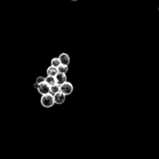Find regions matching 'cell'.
Returning <instances> with one entry per match:
<instances>
[{"mask_svg":"<svg viewBox=\"0 0 159 159\" xmlns=\"http://www.w3.org/2000/svg\"><path fill=\"white\" fill-rule=\"evenodd\" d=\"M41 103L42 106L45 108H50L51 107H52L55 105L53 94L49 93L48 94L42 95L41 98Z\"/></svg>","mask_w":159,"mask_h":159,"instance_id":"obj_1","label":"cell"},{"mask_svg":"<svg viewBox=\"0 0 159 159\" xmlns=\"http://www.w3.org/2000/svg\"><path fill=\"white\" fill-rule=\"evenodd\" d=\"M61 64V62H60L58 57H54L50 61V65L55 68H57Z\"/></svg>","mask_w":159,"mask_h":159,"instance_id":"obj_11","label":"cell"},{"mask_svg":"<svg viewBox=\"0 0 159 159\" xmlns=\"http://www.w3.org/2000/svg\"><path fill=\"white\" fill-rule=\"evenodd\" d=\"M45 82L48 84L49 86L52 85L55 83H56V81H55V76H47L45 77Z\"/></svg>","mask_w":159,"mask_h":159,"instance_id":"obj_10","label":"cell"},{"mask_svg":"<svg viewBox=\"0 0 159 159\" xmlns=\"http://www.w3.org/2000/svg\"><path fill=\"white\" fill-rule=\"evenodd\" d=\"M72 1H78V0H71Z\"/></svg>","mask_w":159,"mask_h":159,"instance_id":"obj_14","label":"cell"},{"mask_svg":"<svg viewBox=\"0 0 159 159\" xmlns=\"http://www.w3.org/2000/svg\"><path fill=\"white\" fill-rule=\"evenodd\" d=\"M59 59L60 62H61V63L62 64V65H65L68 66L70 63V57L69 56V55L67 53L63 52L59 55Z\"/></svg>","mask_w":159,"mask_h":159,"instance_id":"obj_5","label":"cell"},{"mask_svg":"<svg viewBox=\"0 0 159 159\" xmlns=\"http://www.w3.org/2000/svg\"><path fill=\"white\" fill-rule=\"evenodd\" d=\"M60 88H61V92L65 94L66 96L70 95L74 92V86L69 81H66L65 83L60 86Z\"/></svg>","mask_w":159,"mask_h":159,"instance_id":"obj_2","label":"cell"},{"mask_svg":"<svg viewBox=\"0 0 159 159\" xmlns=\"http://www.w3.org/2000/svg\"><path fill=\"white\" fill-rule=\"evenodd\" d=\"M45 77L42 76H37V77L36 80V82L37 83H38V84H40L41 83L45 82Z\"/></svg>","mask_w":159,"mask_h":159,"instance_id":"obj_12","label":"cell"},{"mask_svg":"<svg viewBox=\"0 0 159 159\" xmlns=\"http://www.w3.org/2000/svg\"><path fill=\"white\" fill-rule=\"evenodd\" d=\"M46 72H47V76H55L58 74L57 68L51 65L47 68Z\"/></svg>","mask_w":159,"mask_h":159,"instance_id":"obj_7","label":"cell"},{"mask_svg":"<svg viewBox=\"0 0 159 159\" xmlns=\"http://www.w3.org/2000/svg\"><path fill=\"white\" fill-rule=\"evenodd\" d=\"M55 78L56 83L60 86L67 81V76L65 74H62V73L58 72V74L55 76Z\"/></svg>","mask_w":159,"mask_h":159,"instance_id":"obj_6","label":"cell"},{"mask_svg":"<svg viewBox=\"0 0 159 159\" xmlns=\"http://www.w3.org/2000/svg\"><path fill=\"white\" fill-rule=\"evenodd\" d=\"M60 92H61V88H60V85L58 84L55 83L50 86V93L53 94V95Z\"/></svg>","mask_w":159,"mask_h":159,"instance_id":"obj_8","label":"cell"},{"mask_svg":"<svg viewBox=\"0 0 159 159\" xmlns=\"http://www.w3.org/2000/svg\"><path fill=\"white\" fill-rule=\"evenodd\" d=\"M37 90L40 94L44 95L50 93V86L45 82H43L38 85Z\"/></svg>","mask_w":159,"mask_h":159,"instance_id":"obj_3","label":"cell"},{"mask_svg":"<svg viewBox=\"0 0 159 159\" xmlns=\"http://www.w3.org/2000/svg\"><path fill=\"white\" fill-rule=\"evenodd\" d=\"M38 83H37L36 82H35V83H34V85H33V87L34 88H36V89H37V87H38Z\"/></svg>","mask_w":159,"mask_h":159,"instance_id":"obj_13","label":"cell"},{"mask_svg":"<svg viewBox=\"0 0 159 159\" xmlns=\"http://www.w3.org/2000/svg\"><path fill=\"white\" fill-rule=\"evenodd\" d=\"M57 71L59 73H62V74H67L68 71V66L62 65L61 64L57 68Z\"/></svg>","mask_w":159,"mask_h":159,"instance_id":"obj_9","label":"cell"},{"mask_svg":"<svg viewBox=\"0 0 159 159\" xmlns=\"http://www.w3.org/2000/svg\"><path fill=\"white\" fill-rule=\"evenodd\" d=\"M54 100L55 104L62 105L66 100V96L61 92L54 94Z\"/></svg>","mask_w":159,"mask_h":159,"instance_id":"obj_4","label":"cell"}]
</instances>
